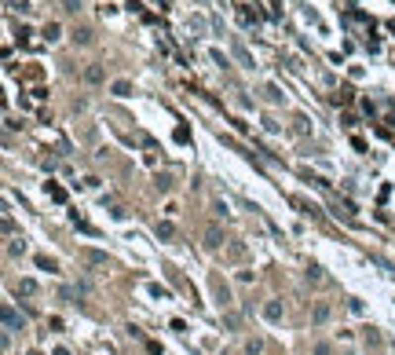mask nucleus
I'll return each instance as SVG.
<instances>
[{"mask_svg": "<svg viewBox=\"0 0 395 355\" xmlns=\"http://www.w3.org/2000/svg\"><path fill=\"white\" fill-rule=\"evenodd\" d=\"M92 260V264H106V253H99V249H88V253H84Z\"/></svg>", "mask_w": 395, "mask_h": 355, "instance_id": "9b49d317", "label": "nucleus"}, {"mask_svg": "<svg viewBox=\"0 0 395 355\" xmlns=\"http://www.w3.org/2000/svg\"><path fill=\"white\" fill-rule=\"evenodd\" d=\"M315 355H329V344H315Z\"/></svg>", "mask_w": 395, "mask_h": 355, "instance_id": "2eb2a0df", "label": "nucleus"}, {"mask_svg": "<svg viewBox=\"0 0 395 355\" xmlns=\"http://www.w3.org/2000/svg\"><path fill=\"white\" fill-rule=\"evenodd\" d=\"M260 348H263L260 341H249V344H246V352H249V355H260Z\"/></svg>", "mask_w": 395, "mask_h": 355, "instance_id": "4468645a", "label": "nucleus"}, {"mask_svg": "<svg viewBox=\"0 0 395 355\" xmlns=\"http://www.w3.org/2000/svg\"><path fill=\"white\" fill-rule=\"evenodd\" d=\"M231 51H234V59H238L242 66H249V70H252V55L246 51V44H242V41H231Z\"/></svg>", "mask_w": 395, "mask_h": 355, "instance_id": "f257e3e1", "label": "nucleus"}, {"mask_svg": "<svg viewBox=\"0 0 395 355\" xmlns=\"http://www.w3.org/2000/svg\"><path fill=\"white\" fill-rule=\"evenodd\" d=\"M37 264H41L44 271H55V267H59V264H55V260H48V256H37Z\"/></svg>", "mask_w": 395, "mask_h": 355, "instance_id": "ddd939ff", "label": "nucleus"}, {"mask_svg": "<svg viewBox=\"0 0 395 355\" xmlns=\"http://www.w3.org/2000/svg\"><path fill=\"white\" fill-rule=\"evenodd\" d=\"M73 41H77V44H92V30H88V26H81V30H73Z\"/></svg>", "mask_w": 395, "mask_h": 355, "instance_id": "0eeeda50", "label": "nucleus"}, {"mask_svg": "<svg viewBox=\"0 0 395 355\" xmlns=\"http://www.w3.org/2000/svg\"><path fill=\"white\" fill-rule=\"evenodd\" d=\"M84 81H88V85H102V66H96V62H92V66L84 70Z\"/></svg>", "mask_w": 395, "mask_h": 355, "instance_id": "7ed1b4c3", "label": "nucleus"}, {"mask_svg": "<svg viewBox=\"0 0 395 355\" xmlns=\"http://www.w3.org/2000/svg\"><path fill=\"white\" fill-rule=\"evenodd\" d=\"M110 92H114V96H132V85H128V81H114Z\"/></svg>", "mask_w": 395, "mask_h": 355, "instance_id": "1a4fd4ad", "label": "nucleus"}, {"mask_svg": "<svg viewBox=\"0 0 395 355\" xmlns=\"http://www.w3.org/2000/svg\"><path fill=\"white\" fill-rule=\"evenodd\" d=\"M18 289H22V293H37V282H33V278H22V282H18Z\"/></svg>", "mask_w": 395, "mask_h": 355, "instance_id": "f8f14e48", "label": "nucleus"}, {"mask_svg": "<svg viewBox=\"0 0 395 355\" xmlns=\"http://www.w3.org/2000/svg\"><path fill=\"white\" fill-rule=\"evenodd\" d=\"M55 355H70V352H66V348H59V352H55Z\"/></svg>", "mask_w": 395, "mask_h": 355, "instance_id": "dca6fc26", "label": "nucleus"}, {"mask_svg": "<svg viewBox=\"0 0 395 355\" xmlns=\"http://www.w3.org/2000/svg\"><path fill=\"white\" fill-rule=\"evenodd\" d=\"M172 235H176V227H172L168 220H161V223H157V238H172Z\"/></svg>", "mask_w": 395, "mask_h": 355, "instance_id": "6e6552de", "label": "nucleus"}, {"mask_svg": "<svg viewBox=\"0 0 395 355\" xmlns=\"http://www.w3.org/2000/svg\"><path fill=\"white\" fill-rule=\"evenodd\" d=\"M263 315H267L271 322H275V319H282V304H278V301H271L267 307H263Z\"/></svg>", "mask_w": 395, "mask_h": 355, "instance_id": "423d86ee", "label": "nucleus"}, {"mask_svg": "<svg viewBox=\"0 0 395 355\" xmlns=\"http://www.w3.org/2000/svg\"><path fill=\"white\" fill-rule=\"evenodd\" d=\"M44 37H48V41H59V22H48V26H44Z\"/></svg>", "mask_w": 395, "mask_h": 355, "instance_id": "9d476101", "label": "nucleus"}, {"mask_svg": "<svg viewBox=\"0 0 395 355\" xmlns=\"http://www.w3.org/2000/svg\"><path fill=\"white\" fill-rule=\"evenodd\" d=\"M329 319V304H315L311 307V322H326Z\"/></svg>", "mask_w": 395, "mask_h": 355, "instance_id": "39448f33", "label": "nucleus"}, {"mask_svg": "<svg viewBox=\"0 0 395 355\" xmlns=\"http://www.w3.org/2000/svg\"><path fill=\"white\" fill-rule=\"evenodd\" d=\"M4 326H7V330H22V319H15V311L7 304H4Z\"/></svg>", "mask_w": 395, "mask_h": 355, "instance_id": "20e7f679", "label": "nucleus"}, {"mask_svg": "<svg viewBox=\"0 0 395 355\" xmlns=\"http://www.w3.org/2000/svg\"><path fill=\"white\" fill-rule=\"evenodd\" d=\"M205 246H209V249H220V246H223V231H220V227H209V231H205Z\"/></svg>", "mask_w": 395, "mask_h": 355, "instance_id": "f03ea898", "label": "nucleus"}]
</instances>
